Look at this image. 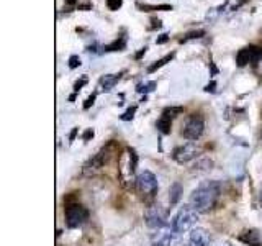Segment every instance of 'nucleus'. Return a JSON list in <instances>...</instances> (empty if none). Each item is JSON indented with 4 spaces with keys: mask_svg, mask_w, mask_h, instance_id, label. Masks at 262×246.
<instances>
[{
    "mask_svg": "<svg viewBox=\"0 0 262 246\" xmlns=\"http://www.w3.org/2000/svg\"><path fill=\"white\" fill-rule=\"evenodd\" d=\"M221 187L216 180H205L196 186L190 195V205L199 213H208L216 207Z\"/></svg>",
    "mask_w": 262,
    "mask_h": 246,
    "instance_id": "1",
    "label": "nucleus"
},
{
    "mask_svg": "<svg viewBox=\"0 0 262 246\" xmlns=\"http://www.w3.org/2000/svg\"><path fill=\"white\" fill-rule=\"evenodd\" d=\"M196 220H199V212H196L192 205H184V207H180L179 212L176 213L170 227L174 228V232L177 235H180V233L188 232V230L196 223Z\"/></svg>",
    "mask_w": 262,
    "mask_h": 246,
    "instance_id": "2",
    "label": "nucleus"
},
{
    "mask_svg": "<svg viewBox=\"0 0 262 246\" xmlns=\"http://www.w3.org/2000/svg\"><path fill=\"white\" fill-rule=\"evenodd\" d=\"M113 148H115V143H108L106 146H103L100 151H98L95 156H92L85 164L84 168H82V174L85 177H92L95 176L98 171H100L106 162L112 159L113 156Z\"/></svg>",
    "mask_w": 262,
    "mask_h": 246,
    "instance_id": "3",
    "label": "nucleus"
},
{
    "mask_svg": "<svg viewBox=\"0 0 262 246\" xmlns=\"http://www.w3.org/2000/svg\"><path fill=\"white\" fill-rule=\"evenodd\" d=\"M64 215H66V225L69 228H77L89 220V210L80 203H68L66 205Z\"/></svg>",
    "mask_w": 262,
    "mask_h": 246,
    "instance_id": "4",
    "label": "nucleus"
},
{
    "mask_svg": "<svg viewBox=\"0 0 262 246\" xmlns=\"http://www.w3.org/2000/svg\"><path fill=\"white\" fill-rule=\"evenodd\" d=\"M144 221L149 228H156V230L167 227V210L159 203L149 205L144 210Z\"/></svg>",
    "mask_w": 262,
    "mask_h": 246,
    "instance_id": "5",
    "label": "nucleus"
},
{
    "mask_svg": "<svg viewBox=\"0 0 262 246\" xmlns=\"http://www.w3.org/2000/svg\"><path fill=\"white\" fill-rule=\"evenodd\" d=\"M136 189L143 197H154L158 192V179L151 171H143L141 174L136 177Z\"/></svg>",
    "mask_w": 262,
    "mask_h": 246,
    "instance_id": "6",
    "label": "nucleus"
},
{
    "mask_svg": "<svg viewBox=\"0 0 262 246\" xmlns=\"http://www.w3.org/2000/svg\"><path fill=\"white\" fill-rule=\"evenodd\" d=\"M203 130H205V121L200 115H190L187 118V121L184 123L182 127V136L190 139V141H195L203 135Z\"/></svg>",
    "mask_w": 262,
    "mask_h": 246,
    "instance_id": "7",
    "label": "nucleus"
},
{
    "mask_svg": "<svg viewBox=\"0 0 262 246\" xmlns=\"http://www.w3.org/2000/svg\"><path fill=\"white\" fill-rule=\"evenodd\" d=\"M262 59V48L256 45H249L243 49H239V53L236 54V63L239 68H244L246 64H256Z\"/></svg>",
    "mask_w": 262,
    "mask_h": 246,
    "instance_id": "8",
    "label": "nucleus"
},
{
    "mask_svg": "<svg viewBox=\"0 0 262 246\" xmlns=\"http://www.w3.org/2000/svg\"><path fill=\"white\" fill-rule=\"evenodd\" d=\"M199 154H200V148L195 143H185L182 146L176 148L174 153H172V158L179 164H187L193 161L195 158H199Z\"/></svg>",
    "mask_w": 262,
    "mask_h": 246,
    "instance_id": "9",
    "label": "nucleus"
},
{
    "mask_svg": "<svg viewBox=\"0 0 262 246\" xmlns=\"http://www.w3.org/2000/svg\"><path fill=\"white\" fill-rule=\"evenodd\" d=\"M176 236L177 233L174 232L172 227H164L156 230V233L151 236V246H176Z\"/></svg>",
    "mask_w": 262,
    "mask_h": 246,
    "instance_id": "10",
    "label": "nucleus"
},
{
    "mask_svg": "<svg viewBox=\"0 0 262 246\" xmlns=\"http://www.w3.org/2000/svg\"><path fill=\"white\" fill-rule=\"evenodd\" d=\"M184 246H211V236L208 233V230L205 228H192L190 233L187 235Z\"/></svg>",
    "mask_w": 262,
    "mask_h": 246,
    "instance_id": "11",
    "label": "nucleus"
},
{
    "mask_svg": "<svg viewBox=\"0 0 262 246\" xmlns=\"http://www.w3.org/2000/svg\"><path fill=\"white\" fill-rule=\"evenodd\" d=\"M237 240L248 246H262V236L259 233V230H254V228L243 232L239 236H237Z\"/></svg>",
    "mask_w": 262,
    "mask_h": 246,
    "instance_id": "12",
    "label": "nucleus"
},
{
    "mask_svg": "<svg viewBox=\"0 0 262 246\" xmlns=\"http://www.w3.org/2000/svg\"><path fill=\"white\" fill-rule=\"evenodd\" d=\"M123 72H118V74H108V76H103L100 79V89L105 90V92H110V90L118 84V80L121 79Z\"/></svg>",
    "mask_w": 262,
    "mask_h": 246,
    "instance_id": "13",
    "label": "nucleus"
},
{
    "mask_svg": "<svg viewBox=\"0 0 262 246\" xmlns=\"http://www.w3.org/2000/svg\"><path fill=\"white\" fill-rule=\"evenodd\" d=\"M211 168H213V161L211 159H208V158H200L199 161L193 164L190 171L193 172V174H205V172L211 171Z\"/></svg>",
    "mask_w": 262,
    "mask_h": 246,
    "instance_id": "14",
    "label": "nucleus"
},
{
    "mask_svg": "<svg viewBox=\"0 0 262 246\" xmlns=\"http://www.w3.org/2000/svg\"><path fill=\"white\" fill-rule=\"evenodd\" d=\"M182 194H184V187H182V184H179V182L172 184L170 189H169V202H170V205H176V203L180 200V197H182Z\"/></svg>",
    "mask_w": 262,
    "mask_h": 246,
    "instance_id": "15",
    "label": "nucleus"
},
{
    "mask_svg": "<svg viewBox=\"0 0 262 246\" xmlns=\"http://www.w3.org/2000/svg\"><path fill=\"white\" fill-rule=\"evenodd\" d=\"M156 127H158V130L161 131L162 135H169V133H170V130H172V120L161 117V118L158 120V123H156Z\"/></svg>",
    "mask_w": 262,
    "mask_h": 246,
    "instance_id": "16",
    "label": "nucleus"
},
{
    "mask_svg": "<svg viewBox=\"0 0 262 246\" xmlns=\"http://www.w3.org/2000/svg\"><path fill=\"white\" fill-rule=\"evenodd\" d=\"M126 46V38H120V39H115L113 43L103 46L105 51H121V49H125Z\"/></svg>",
    "mask_w": 262,
    "mask_h": 246,
    "instance_id": "17",
    "label": "nucleus"
},
{
    "mask_svg": "<svg viewBox=\"0 0 262 246\" xmlns=\"http://www.w3.org/2000/svg\"><path fill=\"white\" fill-rule=\"evenodd\" d=\"M138 7L141 8L143 12H152V10H172V5H167V4H162V5H147V4H139L138 2Z\"/></svg>",
    "mask_w": 262,
    "mask_h": 246,
    "instance_id": "18",
    "label": "nucleus"
},
{
    "mask_svg": "<svg viewBox=\"0 0 262 246\" xmlns=\"http://www.w3.org/2000/svg\"><path fill=\"white\" fill-rule=\"evenodd\" d=\"M184 112V109L182 107H169V109H166L162 112V115L161 117H164V118H169V120H172V118H176L177 115H180Z\"/></svg>",
    "mask_w": 262,
    "mask_h": 246,
    "instance_id": "19",
    "label": "nucleus"
},
{
    "mask_svg": "<svg viewBox=\"0 0 262 246\" xmlns=\"http://www.w3.org/2000/svg\"><path fill=\"white\" fill-rule=\"evenodd\" d=\"M172 57H174V54H167V56H164L162 57V59H159V61H156L152 66H149V69H147V72H154L156 69H159V68H162V66H166L170 59H172Z\"/></svg>",
    "mask_w": 262,
    "mask_h": 246,
    "instance_id": "20",
    "label": "nucleus"
},
{
    "mask_svg": "<svg viewBox=\"0 0 262 246\" xmlns=\"http://www.w3.org/2000/svg\"><path fill=\"white\" fill-rule=\"evenodd\" d=\"M154 87H156V82L151 80V82H146V84H139L136 87V90H138V92H141V94H149L154 90Z\"/></svg>",
    "mask_w": 262,
    "mask_h": 246,
    "instance_id": "21",
    "label": "nucleus"
},
{
    "mask_svg": "<svg viewBox=\"0 0 262 246\" xmlns=\"http://www.w3.org/2000/svg\"><path fill=\"white\" fill-rule=\"evenodd\" d=\"M136 109L138 107L136 105H133V107H129V109L121 115V120L123 121H128V120H133V117H135V113H136Z\"/></svg>",
    "mask_w": 262,
    "mask_h": 246,
    "instance_id": "22",
    "label": "nucleus"
},
{
    "mask_svg": "<svg viewBox=\"0 0 262 246\" xmlns=\"http://www.w3.org/2000/svg\"><path fill=\"white\" fill-rule=\"evenodd\" d=\"M205 35V31L203 30H196V31H190L188 35H185L184 39H180V41H187V39H195V38H202Z\"/></svg>",
    "mask_w": 262,
    "mask_h": 246,
    "instance_id": "23",
    "label": "nucleus"
},
{
    "mask_svg": "<svg viewBox=\"0 0 262 246\" xmlns=\"http://www.w3.org/2000/svg\"><path fill=\"white\" fill-rule=\"evenodd\" d=\"M121 4H123V0H106V7L113 12L118 10V8L121 7Z\"/></svg>",
    "mask_w": 262,
    "mask_h": 246,
    "instance_id": "24",
    "label": "nucleus"
},
{
    "mask_svg": "<svg viewBox=\"0 0 262 246\" xmlns=\"http://www.w3.org/2000/svg\"><path fill=\"white\" fill-rule=\"evenodd\" d=\"M85 84H87V77L84 76V77H82L80 80H77V82H76V84H74V92H76V94H77V92H79V90H80L82 87H84Z\"/></svg>",
    "mask_w": 262,
    "mask_h": 246,
    "instance_id": "25",
    "label": "nucleus"
},
{
    "mask_svg": "<svg viewBox=\"0 0 262 246\" xmlns=\"http://www.w3.org/2000/svg\"><path fill=\"white\" fill-rule=\"evenodd\" d=\"M77 66H80L79 56H71V57H69V68H71V69H76Z\"/></svg>",
    "mask_w": 262,
    "mask_h": 246,
    "instance_id": "26",
    "label": "nucleus"
},
{
    "mask_svg": "<svg viewBox=\"0 0 262 246\" xmlns=\"http://www.w3.org/2000/svg\"><path fill=\"white\" fill-rule=\"evenodd\" d=\"M77 8H79V10H92V4H90V2H79Z\"/></svg>",
    "mask_w": 262,
    "mask_h": 246,
    "instance_id": "27",
    "label": "nucleus"
},
{
    "mask_svg": "<svg viewBox=\"0 0 262 246\" xmlns=\"http://www.w3.org/2000/svg\"><path fill=\"white\" fill-rule=\"evenodd\" d=\"M95 94H92V95H90L89 98H87V100H85V104H84V109L87 110V109H90V105H94V102H95Z\"/></svg>",
    "mask_w": 262,
    "mask_h": 246,
    "instance_id": "28",
    "label": "nucleus"
},
{
    "mask_svg": "<svg viewBox=\"0 0 262 246\" xmlns=\"http://www.w3.org/2000/svg\"><path fill=\"white\" fill-rule=\"evenodd\" d=\"M167 39H169V35H167V33H164V35H161L158 39H156V43H158V45H162V43H166Z\"/></svg>",
    "mask_w": 262,
    "mask_h": 246,
    "instance_id": "29",
    "label": "nucleus"
},
{
    "mask_svg": "<svg viewBox=\"0 0 262 246\" xmlns=\"http://www.w3.org/2000/svg\"><path fill=\"white\" fill-rule=\"evenodd\" d=\"M151 27H149V30H156V28H161V20H158V18H152L151 20Z\"/></svg>",
    "mask_w": 262,
    "mask_h": 246,
    "instance_id": "30",
    "label": "nucleus"
},
{
    "mask_svg": "<svg viewBox=\"0 0 262 246\" xmlns=\"http://www.w3.org/2000/svg\"><path fill=\"white\" fill-rule=\"evenodd\" d=\"M90 138H94V130L92 128H89L85 133H84V141H89Z\"/></svg>",
    "mask_w": 262,
    "mask_h": 246,
    "instance_id": "31",
    "label": "nucleus"
},
{
    "mask_svg": "<svg viewBox=\"0 0 262 246\" xmlns=\"http://www.w3.org/2000/svg\"><path fill=\"white\" fill-rule=\"evenodd\" d=\"M215 87H216V82H211V84L205 87V90H207V92H215Z\"/></svg>",
    "mask_w": 262,
    "mask_h": 246,
    "instance_id": "32",
    "label": "nucleus"
},
{
    "mask_svg": "<svg viewBox=\"0 0 262 246\" xmlns=\"http://www.w3.org/2000/svg\"><path fill=\"white\" fill-rule=\"evenodd\" d=\"M77 130H79V128H74V130H72V133L69 135V139H71V141H72L74 138H76V135H77Z\"/></svg>",
    "mask_w": 262,
    "mask_h": 246,
    "instance_id": "33",
    "label": "nucleus"
},
{
    "mask_svg": "<svg viewBox=\"0 0 262 246\" xmlns=\"http://www.w3.org/2000/svg\"><path fill=\"white\" fill-rule=\"evenodd\" d=\"M146 49H147V48H146V46H144V48H143V49H141V51H139V53H138V54H136V59H139V57H141V56H143V54H144V53H146Z\"/></svg>",
    "mask_w": 262,
    "mask_h": 246,
    "instance_id": "34",
    "label": "nucleus"
},
{
    "mask_svg": "<svg viewBox=\"0 0 262 246\" xmlns=\"http://www.w3.org/2000/svg\"><path fill=\"white\" fill-rule=\"evenodd\" d=\"M66 4H68V5H74V4H79V2H77V0H66Z\"/></svg>",
    "mask_w": 262,
    "mask_h": 246,
    "instance_id": "35",
    "label": "nucleus"
},
{
    "mask_svg": "<svg viewBox=\"0 0 262 246\" xmlns=\"http://www.w3.org/2000/svg\"><path fill=\"white\" fill-rule=\"evenodd\" d=\"M259 200H260V207H262V187H260V194H259Z\"/></svg>",
    "mask_w": 262,
    "mask_h": 246,
    "instance_id": "36",
    "label": "nucleus"
},
{
    "mask_svg": "<svg viewBox=\"0 0 262 246\" xmlns=\"http://www.w3.org/2000/svg\"><path fill=\"white\" fill-rule=\"evenodd\" d=\"M220 246H231V244H229V243H221Z\"/></svg>",
    "mask_w": 262,
    "mask_h": 246,
    "instance_id": "37",
    "label": "nucleus"
},
{
    "mask_svg": "<svg viewBox=\"0 0 262 246\" xmlns=\"http://www.w3.org/2000/svg\"><path fill=\"white\" fill-rule=\"evenodd\" d=\"M260 138H262V131H260Z\"/></svg>",
    "mask_w": 262,
    "mask_h": 246,
    "instance_id": "38",
    "label": "nucleus"
}]
</instances>
